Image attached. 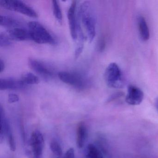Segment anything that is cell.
Masks as SVG:
<instances>
[{"mask_svg":"<svg viewBox=\"0 0 158 158\" xmlns=\"http://www.w3.org/2000/svg\"><path fill=\"white\" fill-rule=\"evenodd\" d=\"M78 20L82 23L88 40L91 43L96 36L97 24L96 13L92 3L89 1L83 2L78 10Z\"/></svg>","mask_w":158,"mask_h":158,"instance_id":"obj_1","label":"cell"},{"mask_svg":"<svg viewBox=\"0 0 158 158\" xmlns=\"http://www.w3.org/2000/svg\"><path fill=\"white\" fill-rule=\"evenodd\" d=\"M28 29L31 40L40 44H54L55 39L48 31L40 23L32 21L28 23Z\"/></svg>","mask_w":158,"mask_h":158,"instance_id":"obj_2","label":"cell"},{"mask_svg":"<svg viewBox=\"0 0 158 158\" xmlns=\"http://www.w3.org/2000/svg\"><path fill=\"white\" fill-rule=\"evenodd\" d=\"M104 80L107 86L112 88H121L124 85V78L119 66L115 63L109 64L104 74Z\"/></svg>","mask_w":158,"mask_h":158,"instance_id":"obj_3","label":"cell"},{"mask_svg":"<svg viewBox=\"0 0 158 158\" xmlns=\"http://www.w3.org/2000/svg\"><path fill=\"white\" fill-rule=\"evenodd\" d=\"M0 6L6 10L17 12L32 18L38 17V14L35 10L20 1L0 0Z\"/></svg>","mask_w":158,"mask_h":158,"instance_id":"obj_4","label":"cell"},{"mask_svg":"<svg viewBox=\"0 0 158 158\" xmlns=\"http://www.w3.org/2000/svg\"><path fill=\"white\" fill-rule=\"evenodd\" d=\"M63 83L78 89H83L88 86V80L83 75L76 72H61L58 74Z\"/></svg>","mask_w":158,"mask_h":158,"instance_id":"obj_5","label":"cell"},{"mask_svg":"<svg viewBox=\"0 0 158 158\" xmlns=\"http://www.w3.org/2000/svg\"><path fill=\"white\" fill-rule=\"evenodd\" d=\"M30 144L34 154L33 158H41L44 146L43 135L40 131L36 130L32 134Z\"/></svg>","mask_w":158,"mask_h":158,"instance_id":"obj_6","label":"cell"},{"mask_svg":"<svg viewBox=\"0 0 158 158\" xmlns=\"http://www.w3.org/2000/svg\"><path fill=\"white\" fill-rule=\"evenodd\" d=\"M77 2L73 1L68 11V22L71 36L74 41H76L77 39L78 19L77 16Z\"/></svg>","mask_w":158,"mask_h":158,"instance_id":"obj_7","label":"cell"},{"mask_svg":"<svg viewBox=\"0 0 158 158\" xmlns=\"http://www.w3.org/2000/svg\"><path fill=\"white\" fill-rule=\"evenodd\" d=\"M28 64L32 70L41 76L50 77L54 75V71L50 67L38 60L29 58Z\"/></svg>","mask_w":158,"mask_h":158,"instance_id":"obj_8","label":"cell"},{"mask_svg":"<svg viewBox=\"0 0 158 158\" xmlns=\"http://www.w3.org/2000/svg\"><path fill=\"white\" fill-rule=\"evenodd\" d=\"M144 97V93L139 88L130 85L127 88L125 100L130 105H138L142 102Z\"/></svg>","mask_w":158,"mask_h":158,"instance_id":"obj_9","label":"cell"},{"mask_svg":"<svg viewBox=\"0 0 158 158\" xmlns=\"http://www.w3.org/2000/svg\"><path fill=\"white\" fill-rule=\"evenodd\" d=\"M26 85L20 79L14 78H1L0 89L1 90L9 89H18L24 88Z\"/></svg>","mask_w":158,"mask_h":158,"instance_id":"obj_10","label":"cell"},{"mask_svg":"<svg viewBox=\"0 0 158 158\" xmlns=\"http://www.w3.org/2000/svg\"><path fill=\"white\" fill-rule=\"evenodd\" d=\"M8 35L11 40L19 41L31 40L28 29L22 27L9 29Z\"/></svg>","mask_w":158,"mask_h":158,"instance_id":"obj_11","label":"cell"},{"mask_svg":"<svg viewBox=\"0 0 158 158\" xmlns=\"http://www.w3.org/2000/svg\"><path fill=\"white\" fill-rule=\"evenodd\" d=\"M87 135L85 125L83 122H80L77 129V145L79 148H82L85 145Z\"/></svg>","mask_w":158,"mask_h":158,"instance_id":"obj_12","label":"cell"},{"mask_svg":"<svg viewBox=\"0 0 158 158\" xmlns=\"http://www.w3.org/2000/svg\"><path fill=\"white\" fill-rule=\"evenodd\" d=\"M138 26L140 38L143 41H147L150 37V32L148 24L143 16L138 18Z\"/></svg>","mask_w":158,"mask_h":158,"instance_id":"obj_13","label":"cell"},{"mask_svg":"<svg viewBox=\"0 0 158 158\" xmlns=\"http://www.w3.org/2000/svg\"><path fill=\"white\" fill-rule=\"evenodd\" d=\"M0 25L6 28H12L21 27V22L14 17L7 15H1Z\"/></svg>","mask_w":158,"mask_h":158,"instance_id":"obj_14","label":"cell"},{"mask_svg":"<svg viewBox=\"0 0 158 158\" xmlns=\"http://www.w3.org/2000/svg\"><path fill=\"white\" fill-rule=\"evenodd\" d=\"M21 80L26 86L37 85L40 81L38 77L31 73H27L23 75Z\"/></svg>","mask_w":158,"mask_h":158,"instance_id":"obj_15","label":"cell"},{"mask_svg":"<svg viewBox=\"0 0 158 158\" xmlns=\"http://www.w3.org/2000/svg\"><path fill=\"white\" fill-rule=\"evenodd\" d=\"M87 158H104L101 152L93 144H89Z\"/></svg>","mask_w":158,"mask_h":158,"instance_id":"obj_16","label":"cell"},{"mask_svg":"<svg viewBox=\"0 0 158 158\" xmlns=\"http://www.w3.org/2000/svg\"><path fill=\"white\" fill-rule=\"evenodd\" d=\"M52 2L54 17L60 23H62L63 22V15L60 6L59 4V2L57 1H53Z\"/></svg>","mask_w":158,"mask_h":158,"instance_id":"obj_17","label":"cell"},{"mask_svg":"<svg viewBox=\"0 0 158 158\" xmlns=\"http://www.w3.org/2000/svg\"><path fill=\"white\" fill-rule=\"evenodd\" d=\"M5 134H6L8 136L10 149L12 151H15V150H16V144H15L14 137L13 135L11 130V127L10 126H8L6 128Z\"/></svg>","mask_w":158,"mask_h":158,"instance_id":"obj_18","label":"cell"},{"mask_svg":"<svg viewBox=\"0 0 158 158\" xmlns=\"http://www.w3.org/2000/svg\"><path fill=\"white\" fill-rule=\"evenodd\" d=\"M50 148L51 150L55 155L57 156H61L62 154L61 147L56 140H52L51 141L50 145Z\"/></svg>","mask_w":158,"mask_h":158,"instance_id":"obj_19","label":"cell"},{"mask_svg":"<svg viewBox=\"0 0 158 158\" xmlns=\"http://www.w3.org/2000/svg\"><path fill=\"white\" fill-rule=\"evenodd\" d=\"M11 39L9 35L1 33L0 35V47L5 48L10 46L12 44Z\"/></svg>","mask_w":158,"mask_h":158,"instance_id":"obj_20","label":"cell"},{"mask_svg":"<svg viewBox=\"0 0 158 158\" xmlns=\"http://www.w3.org/2000/svg\"><path fill=\"white\" fill-rule=\"evenodd\" d=\"M19 97L18 95L14 93L10 94L8 96V102L10 103H12L19 101Z\"/></svg>","mask_w":158,"mask_h":158,"instance_id":"obj_21","label":"cell"},{"mask_svg":"<svg viewBox=\"0 0 158 158\" xmlns=\"http://www.w3.org/2000/svg\"><path fill=\"white\" fill-rule=\"evenodd\" d=\"M64 158H75L74 150L73 148H70L66 151Z\"/></svg>","mask_w":158,"mask_h":158,"instance_id":"obj_22","label":"cell"},{"mask_svg":"<svg viewBox=\"0 0 158 158\" xmlns=\"http://www.w3.org/2000/svg\"><path fill=\"white\" fill-rule=\"evenodd\" d=\"M5 65L2 59H0V73H2L5 70Z\"/></svg>","mask_w":158,"mask_h":158,"instance_id":"obj_23","label":"cell"},{"mask_svg":"<svg viewBox=\"0 0 158 158\" xmlns=\"http://www.w3.org/2000/svg\"><path fill=\"white\" fill-rule=\"evenodd\" d=\"M155 106H156V109L158 111V98H157L156 101H155Z\"/></svg>","mask_w":158,"mask_h":158,"instance_id":"obj_24","label":"cell"}]
</instances>
